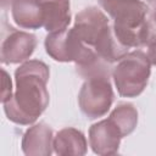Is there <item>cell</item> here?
<instances>
[{
	"label": "cell",
	"mask_w": 156,
	"mask_h": 156,
	"mask_svg": "<svg viewBox=\"0 0 156 156\" xmlns=\"http://www.w3.org/2000/svg\"><path fill=\"white\" fill-rule=\"evenodd\" d=\"M147 48V57H149V61L151 62V65H155L156 66V37L151 38L150 41L147 43L146 45Z\"/></svg>",
	"instance_id": "17"
},
{
	"label": "cell",
	"mask_w": 156,
	"mask_h": 156,
	"mask_svg": "<svg viewBox=\"0 0 156 156\" xmlns=\"http://www.w3.org/2000/svg\"><path fill=\"white\" fill-rule=\"evenodd\" d=\"M113 89L110 78L87 79L78 94L80 111L90 119L105 116L113 102Z\"/></svg>",
	"instance_id": "5"
},
{
	"label": "cell",
	"mask_w": 156,
	"mask_h": 156,
	"mask_svg": "<svg viewBox=\"0 0 156 156\" xmlns=\"http://www.w3.org/2000/svg\"><path fill=\"white\" fill-rule=\"evenodd\" d=\"M94 49L102 58H105L111 63L118 62L124 55L128 54L129 50V48H127L118 40V38L113 32L112 24L105 28V30L100 34V37L98 38L94 45Z\"/></svg>",
	"instance_id": "13"
},
{
	"label": "cell",
	"mask_w": 156,
	"mask_h": 156,
	"mask_svg": "<svg viewBox=\"0 0 156 156\" xmlns=\"http://www.w3.org/2000/svg\"><path fill=\"white\" fill-rule=\"evenodd\" d=\"M50 71L39 60H27L15 71L16 90L4 105L6 117L21 126L33 124L49 105Z\"/></svg>",
	"instance_id": "1"
},
{
	"label": "cell",
	"mask_w": 156,
	"mask_h": 156,
	"mask_svg": "<svg viewBox=\"0 0 156 156\" xmlns=\"http://www.w3.org/2000/svg\"><path fill=\"white\" fill-rule=\"evenodd\" d=\"M108 26L110 21L104 11L96 6H89L76 15L73 29L85 44L94 48L98 38Z\"/></svg>",
	"instance_id": "7"
},
{
	"label": "cell",
	"mask_w": 156,
	"mask_h": 156,
	"mask_svg": "<svg viewBox=\"0 0 156 156\" xmlns=\"http://www.w3.org/2000/svg\"><path fill=\"white\" fill-rule=\"evenodd\" d=\"M44 13V28L51 33L62 30L71 23L69 0H38Z\"/></svg>",
	"instance_id": "11"
},
{
	"label": "cell",
	"mask_w": 156,
	"mask_h": 156,
	"mask_svg": "<svg viewBox=\"0 0 156 156\" xmlns=\"http://www.w3.org/2000/svg\"><path fill=\"white\" fill-rule=\"evenodd\" d=\"M45 50L48 55L58 62H73L77 65L87 63L96 54L95 49L85 44L73 28L51 32L45 38Z\"/></svg>",
	"instance_id": "4"
},
{
	"label": "cell",
	"mask_w": 156,
	"mask_h": 156,
	"mask_svg": "<svg viewBox=\"0 0 156 156\" xmlns=\"http://www.w3.org/2000/svg\"><path fill=\"white\" fill-rule=\"evenodd\" d=\"M54 132L45 122L29 127L22 138V151L28 156H49L54 151Z\"/></svg>",
	"instance_id": "9"
},
{
	"label": "cell",
	"mask_w": 156,
	"mask_h": 156,
	"mask_svg": "<svg viewBox=\"0 0 156 156\" xmlns=\"http://www.w3.org/2000/svg\"><path fill=\"white\" fill-rule=\"evenodd\" d=\"M150 17L152 18V21H154L155 24H156V4H154V9L150 11Z\"/></svg>",
	"instance_id": "19"
},
{
	"label": "cell",
	"mask_w": 156,
	"mask_h": 156,
	"mask_svg": "<svg viewBox=\"0 0 156 156\" xmlns=\"http://www.w3.org/2000/svg\"><path fill=\"white\" fill-rule=\"evenodd\" d=\"M108 118L118 128L122 136H127L138 124V111L133 104L121 102L112 110Z\"/></svg>",
	"instance_id": "14"
},
{
	"label": "cell",
	"mask_w": 156,
	"mask_h": 156,
	"mask_svg": "<svg viewBox=\"0 0 156 156\" xmlns=\"http://www.w3.org/2000/svg\"><path fill=\"white\" fill-rule=\"evenodd\" d=\"M122 134L110 118L94 123L89 129V145L96 155H115L118 152Z\"/></svg>",
	"instance_id": "8"
},
{
	"label": "cell",
	"mask_w": 156,
	"mask_h": 156,
	"mask_svg": "<svg viewBox=\"0 0 156 156\" xmlns=\"http://www.w3.org/2000/svg\"><path fill=\"white\" fill-rule=\"evenodd\" d=\"M113 20L112 28L127 48H141L147 43L149 6L141 0H98Z\"/></svg>",
	"instance_id": "2"
},
{
	"label": "cell",
	"mask_w": 156,
	"mask_h": 156,
	"mask_svg": "<svg viewBox=\"0 0 156 156\" xmlns=\"http://www.w3.org/2000/svg\"><path fill=\"white\" fill-rule=\"evenodd\" d=\"M37 46V37L32 33L18 30L10 26L7 34H4L0 60L2 65H16L27 61L34 52Z\"/></svg>",
	"instance_id": "6"
},
{
	"label": "cell",
	"mask_w": 156,
	"mask_h": 156,
	"mask_svg": "<svg viewBox=\"0 0 156 156\" xmlns=\"http://www.w3.org/2000/svg\"><path fill=\"white\" fill-rule=\"evenodd\" d=\"M88 151L84 134L72 127L63 128L54 138V152L60 156H82Z\"/></svg>",
	"instance_id": "12"
},
{
	"label": "cell",
	"mask_w": 156,
	"mask_h": 156,
	"mask_svg": "<svg viewBox=\"0 0 156 156\" xmlns=\"http://www.w3.org/2000/svg\"><path fill=\"white\" fill-rule=\"evenodd\" d=\"M13 22L23 29H38L44 27V13L38 0H13L11 6Z\"/></svg>",
	"instance_id": "10"
},
{
	"label": "cell",
	"mask_w": 156,
	"mask_h": 156,
	"mask_svg": "<svg viewBox=\"0 0 156 156\" xmlns=\"http://www.w3.org/2000/svg\"><path fill=\"white\" fill-rule=\"evenodd\" d=\"M112 63L102 58L98 52L87 63L76 66V72L85 80L94 78H110L112 76Z\"/></svg>",
	"instance_id": "15"
},
{
	"label": "cell",
	"mask_w": 156,
	"mask_h": 156,
	"mask_svg": "<svg viewBox=\"0 0 156 156\" xmlns=\"http://www.w3.org/2000/svg\"><path fill=\"white\" fill-rule=\"evenodd\" d=\"M150 4H156V0H147Z\"/></svg>",
	"instance_id": "20"
},
{
	"label": "cell",
	"mask_w": 156,
	"mask_h": 156,
	"mask_svg": "<svg viewBox=\"0 0 156 156\" xmlns=\"http://www.w3.org/2000/svg\"><path fill=\"white\" fill-rule=\"evenodd\" d=\"M2 72V89H1V102L5 104L6 101H9L13 94L12 91V82H11V77L10 74L5 71V68L1 69Z\"/></svg>",
	"instance_id": "16"
},
{
	"label": "cell",
	"mask_w": 156,
	"mask_h": 156,
	"mask_svg": "<svg viewBox=\"0 0 156 156\" xmlns=\"http://www.w3.org/2000/svg\"><path fill=\"white\" fill-rule=\"evenodd\" d=\"M12 1H13V0H1V7H2L4 10L7 9V7H10L11 4H12Z\"/></svg>",
	"instance_id": "18"
},
{
	"label": "cell",
	"mask_w": 156,
	"mask_h": 156,
	"mask_svg": "<svg viewBox=\"0 0 156 156\" xmlns=\"http://www.w3.org/2000/svg\"><path fill=\"white\" fill-rule=\"evenodd\" d=\"M151 62L145 52L135 50L124 55L113 67L112 78L117 91L123 98L140 95L147 85Z\"/></svg>",
	"instance_id": "3"
}]
</instances>
